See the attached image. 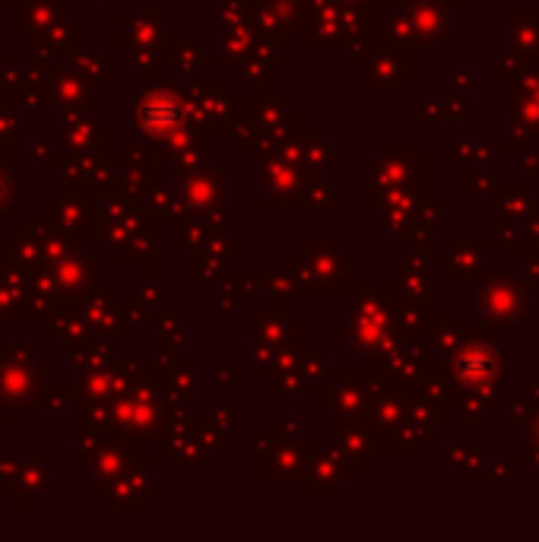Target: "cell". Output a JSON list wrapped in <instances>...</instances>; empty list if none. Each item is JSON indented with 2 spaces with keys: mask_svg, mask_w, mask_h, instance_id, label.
<instances>
[{
  "mask_svg": "<svg viewBox=\"0 0 539 542\" xmlns=\"http://www.w3.org/2000/svg\"><path fill=\"white\" fill-rule=\"evenodd\" d=\"M181 118L184 111L172 96H156L140 108V124L143 130H150V134H169V130L181 124Z\"/></svg>",
  "mask_w": 539,
  "mask_h": 542,
  "instance_id": "6da1fadb",
  "label": "cell"
}]
</instances>
